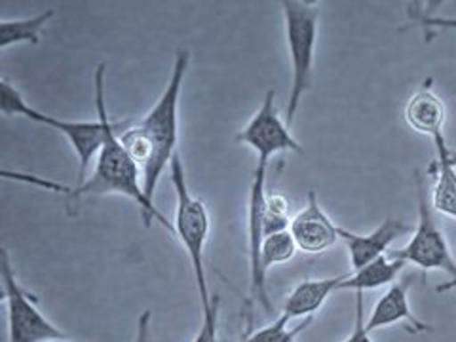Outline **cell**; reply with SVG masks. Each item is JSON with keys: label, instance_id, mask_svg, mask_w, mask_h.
Segmentation results:
<instances>
[{"label": "cell", "instance_id": "20", "mask_svg": "<svg viewBox=\"0 0 456 342\" xmlns=\"http://www.w3.org/2000/svg\"><path fill=\"white\" fill-rule=\"evenodd\" d=\"M342 342H373L370 333L365 330V312H363V293H355V320L352 333Z\"/></svg>", "mask_w": 456, "mask_h": 342}, {"label": "cell", "instance_id": "11", "mask_svg": "<svg viewBox=\"0 0 456 342\" xmlns=\"http://www.w3.org/2000/svg\"><path fill=\"white\" fill-rule=\"evenodd\" d=\"M411 278L394 281L387 289L377 305L370 310V316L365 322V330L373 333L377 330H384V327L397 325V323H407L412 333H426L432 331V327L419 320L409 305V288H411Z\"/></svg>", "mask_w": 456, "mask_h": 342}, {"label": "cell", "instance_id": "12", "mask_svg": "<svg viewBox=\"0 0 456 342\" xmlns=\"http://www.w3.org/2000/svg\"><path fill=\"white\" fill-rule=\"evenodd\" d=\"M403 117L411 130H415L420 135L436 137L444 134V126L447 120V107L444 99L432 88V80L420 84V88L409 97L405 105Z\"/></svg>", "mask_w": 456, "mask_h": 342}, {"label": "cell", "instance_id": "14", "mask_svg": "<svg viewBox=\"0 0 456 342\" xmlns=\"http://www.w3.org/2000/svg\"><path fill=\"white\" fill-rule=\"evenodd\" d=\"M346 276L348 274L323 280H305L295 285L288 301H285L283 314H288L291 320L314 318V314L327 303V298L340 289V283L346 280Z\"/></svg>", "mask_w": 456, "mask_h": 342}, {"label": "cell", "instance_id": "3", "mask_svg": "<svg viewBox=\"0 0 456 342\" xmlns=\"http://www.w3.org/2000/svg\"><path fill=\"white\" fill-rule=\"evenodd\" d=\"M105 73L107 67L102 63L97 65L94 75L95 86V109H97V120H63L55 118L52 114L42 112L35 107L28 105L21 94L13 88V86L4 78L0 82V110L4 117H21L31 122L48 126L52 130L60 132L67 137L70 147L75 149L78 159V171H77V184L86 181V174L95 162L97 154L102 152L103 142L107 137L109 127V114H107V99H105Z\"/></svg>", "mask_w": 456, "mask_h": 342}, {"label": "cell", "instance_id": "10", "mask_svg": "<svg viewBox=\"0 0 456 342\" xmlns=\"http://www.w3.org/2000/svg\"><path fill=\"white\" fill-rule=\"evenodd\" d=\"M411 231L412 226L403 221L387 219L369 234H355L348 231V228L338 226V236L342 241H345V246L348 249L352 270H360L370 261L379 259L380 255H387L388 248L394 244V241Z\"/></svg>", "mask_w": 456, "mask_h": 342}, {"label": "cell", "instance_id": "23", "mask_svg": "<svg viewBox=\"0 0 456 342\" xmlns=\"http://www.w3.org/2000/svg\"><path fill=\"white\" fill-rule=\"evenodd\" d=\"M217 320L219 316L211 320H202L192 342H217Z\"/></svg>", "mask_w": 456, "mask_h": 342}, {"label": "cell", "instance_id": "19", "mask_svg": "<svg viewBox=\"0 0 456 342\" xmlns=\"http://www.w3.org/2000/svg\"><path fill=\"white\" fill-rule=\"evenodd\" d=\"M289 202L280 192H268L265 198V213H263V234H276L289 231Z\"/></svg>", "mask_w": 456, "mask_h": 342}, {"label": "cell", "instance_id": "9", "mask_svg": "<svg viewBox=\"0 0 456 342\" xmlns=\"http://www.w3.org/2000/svg\"><path fill=\"white\" fill-rule=\"evenodd\" d=\"M297 248L305 253H323L340 240L338 226L323 211L316 192L310 191L306 206L289 223Z\"/></svg>", "mask_w": 456, "mask_h": 342}, {"label": "cell", "instance_id": "18", "mask_svg": "<svg viewBox=\"0 0 456 342\" xmlns=\"http://www.w3.org/2000/svg\"><path fill=\"white\" fill-rule=\"evenodd\" d=\"M314 318H306L305 323L297 325V327H289L291 318L288 314H280V316L263 330L251 331V327H248V331L244 335V340L241 342H295L297 337L301 335L306 327L312 323Z\"/></svg>", "mask_w": 456, "mask_h": 342}, {"label": "cell", "instance_id": "1", "mask_svg": "<svg viewBox=\"0 0 456 342\" xmlns=\"http://www.w3.org/2000/svg\"><path fill=\"white\" fill-rule=\"evenodd\" d=\"M132 126V122H109L107 127V137L103 142L102 152L97 154L95 166L92 175L86 179L80 184H75V187H63L60 183L40 179L37 175H25V174H16V171H3L4 179H18L28 184H38L42 189H48L52 192H63L67 196V204L75 206L80 198H94V196H107V194H120L130 198L132 202L139 208L141 219L145 223V226H151L154 221H159L169 234L175 236V226L174 223H169L164 213H160L154 206V200H151L145 194V189H142V174L135 160L130 156V152L126 151L120 141V134L126 132L127 127Z\"/></svg>", "mask_w": 456, "mask_h": 342}, {"label": "cell", "instance_id": "16", "mask_svg": "<svg viewBox=\"0 0 456 342\" xmlns=\"http://www.w3.org/2000/svg\"><path fill=\"white\" fill-rule=\"evenodd\" d=\"M53 16V10H46L31 18L3 20L0 21V50H8L10 46L18 45H38L42 31Z\"/></svg>", "mask_w": 456, "mask_h": 342}, {"label": "cell", "instance_id": "21", "mask_svg": "<svg viewBox=\"0 0 456 342\" xmlns=\"http://www.w3.org/2000/svg\"><path fill=\"white\" fill-rule=\"evenodd\" d=\"M412 18L419 25L428 28H445V31H456V18H439V16H426L420 10H412Z\"/></svg>", "mask_w": 456, "mask_h": 342}, {"label": "cell", "instance_id": "7", "mask_svg": "<svg viewBox=\"0 0 456 342\" xmlns=\"http://www.w3.org/2000/svg\"><path fill=\"white\" fill-rule=\"evenodd\" d=\"M0 280L8 310V342H50L69 338L38 308V298L20 283L6 249L0 251Z\"/></svg>", "mask_w": 456, "mask_h": 342}, {"label": "cell", "instance_id": "2", "mask_svg": "<svg viewBox=\"0 0 456 342\" xmlns=\"http://www.w3.org/2000/svg\"><path fill=\"white\" fill-rule=\"evenodd\" d=\"M191 65V52L177 50L171 75L162 95L139 122L120 134L122 145L130 152L142 174V189L154 200L162 175L171 167L179 141V97Z\"/></svg>", "mask_w": 456, "mask_h": 342}, {"label": "cell", "instance_id": "22", "mask_svg": "<svg viewBox=\"0 0 456 342\" xmlns=\"http://www.w3.org/2000/svg\"><path fill=\"white\" fill-rule=\"evenodd\" d=\"M151 327H152V312L142 310L137 318V330L132 342H151Z\"/></svg>", "mask_w": 456, "mask_h": 342}, {"label": "cell", "instance_id": "13", "mask_svg": "<svg viewBox=\"0 0 456 342\" xmlns=\"http://www.w3.org/2000/svg\"><path fill=\"white\" fill-rule=\"evenodd\" d=\"M436 142V183L430 194L432 209L456 221V156L447 147L445 135L434 137Z\"/></svg>", "mask_w": 456, "mask_h": 342}, {"label": "cell", "instance_id": "4", "mask_svg": "<svg viewBox=\"0 0 456 342\" xmlns=\"http://www.w3.org/2000/svg\"><path fill=\"white\" fill-rule=\"evenodd\" d=\"M169 177H171V183H174L175 198H177L175 221H174L175 236L179 238L181 246L184 248V253H187L192 266L196 291L200 297V308H202V320L217 318L219 297L211 295L209 291L208 276H206V259H204L209 226H211L209 211L204 204V200L196 198L191 192L179 152L174 156V162H171Z\"/></svg>", "mask_w": 456, "mask_h": 342}, {"label": "cell", "instance_id": "6", "mask_svg": "<svg viewBox=\"0 0 456 342\" xmlns=\"http://www.w3.org/2000/svg\"><path fill=\"white\" fill-rule=\"evenodd\" d=\"M415 184L419 219L415 228H412L411 240L402 249L392 251V255L405 261L407 265H415L417 268L424 270V273H432V270L445 273L451 278V281L445 285H439L437 291L441 293L456 288V261L451 253L444 231H441L434 219V209L426 191V179L420 171L415 174Z\"/></svg>", "mask_w": 456, "mask_h": 342}, {"label": "cell", "instance_id": "5", "mask_svg": "<svg viewBox=\"0 0 456 342\" xmlns=\"http://www.w3.org/2000/svg\"><path fill=\"white\" fill-rule=\"evenodd\" d=\"M281 13L285 40H288V50L291 57V88L288 97V109H285V124L291 127L297 110L301 107V102L312 86L322 8L318 3L283 0Z\"/></svg>", "mask_w": 456, "mask_h": 342}, {"label": "cell", "instance_id": "24", "mask_svg": "<svg viewBox=\"0 0 456 342\" xmlns=\"http://www.w3.org/2000/svg\"><path fill=\"white\" fill-rule=\"evenodd\" d=\"M50 342H70L69 338H57V340H50Z\"/></svg>", "mask_w": 456, "mask_h": 342}, {"label": "cell", "instance_id": "15", "mask_svg": "<svg viewBox=\"0 0 456 342\" xmlns=\"http://www.w3.org/2000/svg\"><path fill=\"white\" fill-rule=\"evenodd\" d=\"M407 266L405 261L397 259L392 253L390 255H380L379 259L370 261L369 265L362 266L360 270H354L352 274L346 276V280L340 283L338 291H355V293H365V291H373L379 288H384V285H392L399 274L403 273V268Z\"/></svg>", "mask_w": 456, "mask_h": 342}, {"label": "cell", "instance_id": "17", "mask_svg": "<svg viewBox=\"0 0 456 342\" xmlns=\"http://www.w3.org/2000/svg\"><path fill=\"white\" fill-rule=\"evenodd\" d=\"M297 244L291 236L289 231L276 232V234H268L265 236L263 244H261V255H259V263L263 274L266 276L270 266L283 265L291 261L295 253H297Z\"/></svg>", "mask_w": 456, "mask_h": 342}, {"label": "cell", "instance_id": "8", "mask_svg": "<svg viewBox=\"0 0 456 342\" xmlns=\"http://www.w3.org/2000/svg\"><path fill=\"white\" fill-rule=\"evenodd\" d=\"M276 92L268 90L261 107L236 135V141L255 151L256 159H270L281 152H303V147L291 135V127L281 120L276 107Z\"/></svg>", "mask_w": 456, "mask_h": 342}]
</instances>
